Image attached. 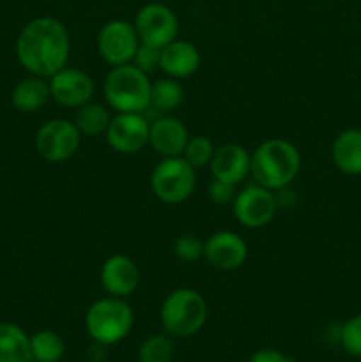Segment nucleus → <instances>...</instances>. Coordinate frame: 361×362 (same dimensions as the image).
<instances>
[{"label": "nucleus", "instance_id": "2eb2a0df", "mask_svg": "<svg viewBox=\"0 0 361 362\" xmlns=\"http://www.w3.org/2000/svg\"><path fill=\"white\" fill-rule=\"evenodd\" d=\"M188 140H190V133H188L186 126L176 117L163 115L151 122L149 145L161 158L183 156Z\"/></svg>", "mask_w": 361, "mask_h": 362}, {"label": "nucleus", "instance_id": "f8f14e48", "mask_svg": "<svg viewBox=\"0 0 361 362\" xmlns=\"http://www.w3.org/2000/svg\"><path fill=\"white\" fill-rule=\"evenodd\" d=\"M50 94L66 108H80L94 95V81L87 73L74 67H62L48 78Z\"/></svg>", "mask_w": 361, "mask_h": 362}, {"label": "nucleus", "instance_id": "4be33fe9", "mask_svg": "<svg viewBox=\"0 0 361 362\" xmlns=\"http://www.w3.org/2000/svg\"><path fill=\"white\" fill-rule=\"evenodd\" d=\"M112 120L108 108L99 103H85L80 106L74 115V126L78 127L81 134L87 136H96V134H103L108 129V124Z\"/></svg>", "mask_w": 361, "mask_h": 362}, {"label": "nucleus", "instance_id": "1a4fd4ad", "mask_svg": "<svg viewBox=\"0 0 361 362\" xmlns=\"http://www.w3.org/2000/svg\"><path fill=\"white\" fill-rule=\"evenodd\" d=\"M276 209L278 204L273 191L258 186L257 182L239 191L232 202L234 218L251 230L264 228L265 225H269L275 218Z\"/></svg>", "mask_w": 361, "mask_h": 362}, {"label": "nucleus", "instance_id": "9d476101", "mask_svg": "<svg viewBox=\"0 0 361 362\" xmlns=\"http://www.w3.org/2000/svg\"><path fill=\"white\" fill-rule=\"evenodd\" d=\"M140 39L133 23L112 20L101 27L98 34V52L108 66L117 67L131 64Z\"/></svg>", "mask_w": 361, "mask_h": 362}, {"label": "nucleus", "instance_id": "c85d7f7f", "mask_svg": "<svg viewBox=\"0 0 361 362\" xmlns=\"http://www.w3.org/2000/svg\"><path fill=\"white\" fill-rule=\"evenodd\" d=\"M236 194V184L223 182V180L218 179H212V182L209 184V197H211V200L218 205L232 204Z\"/></svg>", "mask_w": 361, "mask_h": 362}, {"label": "nucleus", "instance_id": "423d86ee", "mask_svg": "<svg viewBox=\"0 0 361 362\" xmlns=\"http://www.w3.org/2000/svg\"><path fill=\"white\" fill-rule=\"evenodd\" d=\"M197 182L195 168L183 158H163L151 173V189L163 204L177 205L191 197Z\"/></svg>", "mask_w": 361, "mask_h": 362}, {"label": "nucleus", "instance_id": "f3484780", "mask_svg": "<svg viewBox=\"0 0 361 362\" xmlns=\"http://www.w3.org/2000/svg\"><path fill=\"white\" fill-rule=\"evenodd\" d=\"M200 66V53L195 45L183 39H176L165 48H161V66L159 69L166 73V76L183 80L197 73Z\"/></svg>", "mask_w": 361, "mask_h": 362}, {"label": "nucleus", "instance_id": "5701e85b", "mask_svg": "<svg viewBox=\"0 0 361 362\" xmlns=\"http://www.w3.org/2000/svg\"><path fill=\"white\" fill-rule=\"evenodd\" d=\"M30 350L34 361L59 362L66 352V345L53 331H39L30 338Z\"/></svg>", "mask_w": 361, "mask_h": 362}, {"label": "nucleus", "instance_id": "cd10ccee", "mask_svg": "<svg viewBox=\"0 0 361 362\" xmlns=\"http://www.w3.org/2000/svg\"><path fill=\"white\" fill-rule=\"evenodd\" d=\"M131 62H133L134 67H138L142 73H145L149 76L151 73H156L159 69V66H161V49L156 48V46L140 42Z\"/></svg>", "mask_w": 361, "mask_h": 362}, {"label": "nucleus", "instance_id": "aec40b11", "mask_svg": "<svg viewBox=\"0 0 361 362\" xmlns=\"http://www.w3.org/2000/svg\"><path fill=\"white\" fill-rule=\"evenodd\" d=\"M30 338L18 325L0 324V362H30Z\"/></svg>", "mask_w": 361, "mask_h": 362}, {"label": "nucleus", "instance_id": "bb28decb", "mask_svg": "<svg viewBox=\"0 0 361 362\" xmlns=\"http://www.w3.org/2000/svg\"><path fill=\"white\" fill-rule=\"evenodd\" d=\"M173 255L186 264L200 260L204 257V240L190 235V233H184V235L177 237L176 243H173Z\"/></svg>", "mask_w": 361, "mask_h": 362}, {"label": "nucleus", "instance_id": "6e6552de", "mask_svg": "<svg viewBox=\"0 0 361 362\" xmlns=\"http://www.w3.org/2000/svg\"><path fill=\"white\" fill-rule=\"evenodd\" d=\"M133 25L137 28L140 42L156 46L159 49L176 41L177 32H179L176 13L168 6L159 2L145 4L137 13Z\"/></svg>", "mask_w": 361, "mask_h": 362}, {"label": "nucleus", "instance_id": "0eeeda50", "mask_svg": "<svg viewBox=\"0 0 361 362\" xmlns=\"http://www.w3.org/2000/svg\"><path fill=\"white\" fill-rule=\"evenodd\" d=\"M81 133L74 122L66 119H52L35 133V151L50 163H62L73 158L80 148Z\"/></svg>", "mask_w": 361, "mask_h": 362}, {"label": "nucleus", "instance_id": "7c9ffc66", "mask_svg": "<svg viewBox=\"0 0 361 362\" xmlns=\"http://www.w3.org/2000/svg\"><path fill=\"white\" fill-rule=\"evenodd\" d=\"M30 362H32V361H30ZM34 362H39V361H34Z\"/></svg>", "mask_w": 361, "mask_h": 362}, {"label": "nucleus", "instance_id": "39448f33", "mask_svg": "<svg viewBox=\"0 0 361 362\" xmlns=\"http://www.w3.org/2000/svg\"><path fill=\"white\" fill-rule=\"evenodd\" d=\"M85 327L99 345H115L133 327V310L120 297H105L91 304L85 315Z\"/></svg>", "mask_w": 361, "mask_h": 362}, {"label": "nucleus", "instance_id": "7ed1b4c3", "mask_svg": "<svg viewBox=\"0 0 361 362\" xmlns=\"http://www.w3.org/2000/svg\"><path fill=\"white\" fill-rule=\"evenodd\" d=\"M103 94L117 113H145L151 105V81L133 64H124L106 74Z\"/></svg>", "mask_w": 361, "mask_h": 362}, {"label": "nucleus", "instance_id": "f03ea898", "mask_svg": "<svg viewBox=\"0 0 361 362\" xmlns=\"http://www.w3.org/2000/svg\"><path fill=\"white\" fill-rule=\"evenodd\" d=\"M301 168L299 151L283 138H271L258 145L251 154L250 175L258 186L276 191L289 186Z\"/></svg>", "mask_w": 361, "mask_h": 362}, {"label": "nucleus", "instance_id": "b1692460", "mask_svg": "<svg viewBox=\"0 0 361 362\" xmlns=\"http://www.w3.org/2000/svg\"><path fill=\"white\" fill-rule=\"evenodd\" d=\"M172 359L173 345L170 338L163 334L147 338L138 350V361L140 362H172Z\"/></svg>", "mask_w": 361, "mask_h": 362}, {"label": "nucleus", "instance_id": "c756f323", "mask_svg": "<svg viewBox=\"0 0 361 362\" xmlns=\"http://www.w3.org/2000/svg\"><path fill=\"white\" fill-rule=\"evenodd\" d=\"M248 362H294V359L275 349H262L255 352Z\"/></svg>", "mask_w": 361, "mask_h": 362}, {"label": "nucleus", "instance_id": "20e7f679", "mask_svg": "<svg viewBox=\"0 0 361 362\" xmlns=\"http://www.w3.org/2000/svg\"><path fill=\"white\" fill-rule=\"evenodd\" d=\"M159 318L168 334L177 338L193 336L207 320V304L193 288H177L165 297Z\"/></svg>", "mask_w": 361, "mask_h": 362}, {"label": "nucleus", "instance_id": "f257e3e1", "mask_svg": "<svg viewBox=\"0 0 361 362\" xmlns=\"http://www.w3.org/2000/svg\"><path fill=\"white\" fill-rule=\"evenodd\" d=\"M69 34L62 21L52 16L34 18L16 39L18 62L30 74L52 78L69 59Z\"/></svg>", "mask_w": 361, "mask_h": 362}, {"label": "nucleus", "instance_id": "9b49d317", "mask_svg": "<svg viewBox=\"0 0 361 362\" xmlns=\"http://www.w3.org/2000/svg\"><path fill=\"white\" fill-rule=\"evenodd\" d=\"M151 120L145 113H117L106 129V144L119 154H134L149 145Z\"/></svg>", "mask_w": 361, "mask_h": 362}, {"label": "nucleus", "instance_id": "a878e982", "mask_svg": "<svg viewBox=\"0 0 361 362\" xmlns=\"http://www.w3.org/2000/svg\"><path fill=\"white\" fill-rule=\"evenodd\" d=\"M340 343L349 356L361 359V313L343 324L340 331Z\"/></svg>", "mask_w": 361, "mask_h": 362}, {"label": "nucleus", "instance_id": "6ab92c4d", "mask_svg": "<svg viewBox=\"0 0 361 362\" xmlns=\"http://www.w3.org/2000/svg\"><path fill=\"white\" fill-rule=\"evenodd\" d=\"M333 163L347 175H361V131L347 129L333 141Z\"/></svg>", "mask_w": 361, "mask_h": 362}, {"label": "nucleus", "instance_id": "393cba45", "mask_svg": "<svg viewBox=\"0 0 361 362\" xmlns=\"http://www.w3.org/2000/svg\"><path fill=\"white\" fill-rule=\"evenodd\" d=\"M212 154H214L212 141L207 136H202L200 134V136H190L186 148L183 152V158L197 170L207 166L211 163Z\"/></svg>", "mask_w": 361, "mask_h": 362}, {"label": "nucleus", "instance_id": "412c9836", "mask_svg": "<svg viewBox=\"0 0 361 362\" xmlns=\"http://www.w3.org/2000/svg\"><path fill=\"white\" fill-rule=\"evenodd\" d=\"M184 99V88L176 78H161L151 83V105L147 110H158L166 113L180 106ZM145 110V112H147Z\"/></svg>", "mask_w": 361, "mask_h": 362}, {"label": "nucleus", "instance_id": "ddd939ff", "mask_svg": "<svg viewBox=\"0 0 361 362\" xmlns=\"http://www.w3.org/2000/svg\"><path fill=\"white\" fill-rule=\"evenodd\" d=\"M204 258L219 271H234L246 262L248 246L237 233L219 230L204 240Z\"/></svg>", "mask_w": 361, "mask_h": 362}, {"label": "nucleus", "instance_id": "4468645a", "mask_svg": "<svg viewBox=\"0 0 361 362\" xmlns=\"http://www.w3.org/2000/svg\"><path fill=\"white\" fill-rule=\"evenodd\" d=\"M99 279L108 296L126 299L138 288L140 271L138 265L126 255H112L101 265Z\"/></svg>", "mask_w": 361, "mask_h": 362}, {"label": "nucleus", "instance_id": "dca6fc26", "mask_svg": "<svg viewBox=\"0 0 361 362\" xmlns=\"http://www.w3.org/2000/svg\"><path fill=\"white\" fill-rule=\"evenodd\" d=\"M209 166H211V173L214 179L237 186L250 175L251 156L241 145L225 144L214 148Z\"/></svg>", "mask_w": 361, "mask_h": 362}, {"label": "nucleus", "instance_id": "a211bd4d", "mask_svg": "<svg viewBox=\"0 0 361 362\" xmlns=\"http://www.w3.org/2000/svg\"><path fill=\"white\" fill-rule=\"evenodd\" d=\"M52 98L50 94V83L46 78L28 76L18 81L11 94V103L14 108L21 113H34L41 110Z\"/></svg>", "mask_w": 361, "mask_h": 362}]
</instances>
